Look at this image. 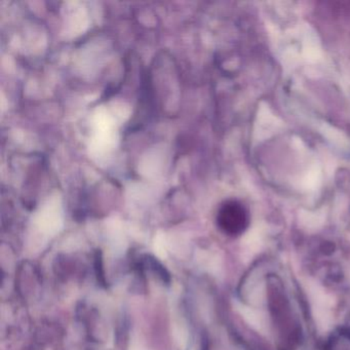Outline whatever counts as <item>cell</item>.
I'll return each mask as SVG.
<instances>
[{
    "label": "cell",
    "instance_id": "6da1fadb",
    "mask_svg": "<svg viewBox=\"0 0 350 350\" xmlns=\"http://www.w3.org/2000/svg\"><path fill=\"white\" fill-rule=\"evenodd\" d=\"M217 222L219 227L227 234H239L247 227V211L239 202L228 200L219 210Z\"/></svg>",
    "mask_w": 350,
    "mask_h": 350
}]
</instances>
